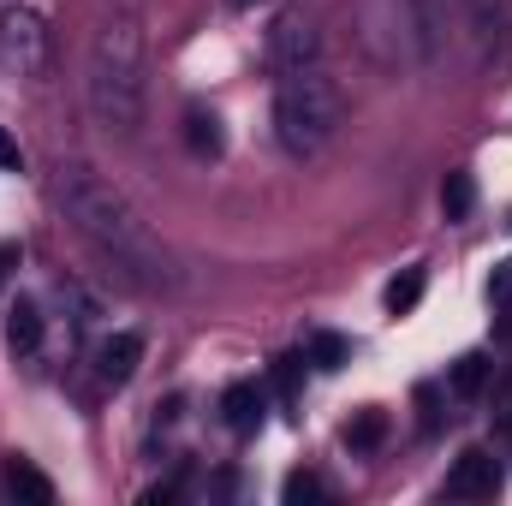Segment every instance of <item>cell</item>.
Instances as JSON below:
<instances>
[{"instance_id": "cell-2", "label": "cell", "mask_w": 512, "mask_h": 506, "mask_svg": "<svg viewBox=\"0 0 512 506\" xmlns=\"http://www.w3.org/2000/svg\"><path fill=\"white\" fill-rule=\"evenodd\" d=\"M90 114L120 137H131L137 120H143V30H137V12L102 18V30L90 42Z\"/></svg>"}, {"instance_id": "cell-8", "label": "cell", "mask_w": 512, "mask_h": 506, "mask_svg": "<svg viewBox=\"0 0 512 506\" xmlns=\"http://www.w3.org/2000/svg\"><path fill=\"white\" fill-rule=\"evenodd\" d=\"M262 411H268V393H262L256 381H233V387L221 393V417H227L233 435H256V429H262Z\"/></svg>"}, {"instance_id": "cell-3", "label": "cell", "mask_w": 512, "mask_h": 506, "mask_svg": "<svg viewBox=\"0 0 512 506\" xmlns=\"http://www.w3.org/2000/svg\"><path fill=\"white\" fill-rule=\"evenodd\" d=\"M340 120H346V96L322 66L280 72V84H274V137H280L286 155H298V161L322 155L334 143Z\"/></svg>"}, {"instance_id": "cell-19", "label": "cell", "mask_w": 512, "mask_h": 506, "mask_svg": "<svg viewBox=\"0 0 512 506\" xmlns=\"http://www.w3.org/2000/svg\"><path fill=\"white\" fill-rule=\"evenodd\" d=\"M18 167H24V155H18V143L0 131V173H18Z\"/></svg>"}, {"instance_id": "cell-23", "label": "cell", "mask_w": 512, "mask_h": 506, "mask_svg": "<svg viewBox=\"0 0 512 506\" xmlns=\"http://www.w3.org/2000/svg\"><path fill=\"white\" fill-rule=\"evenodd\" d=\"M507 227H512V215H507Z\"/></svg>"}, {"instance_id": "cell-20", "label": "cell", "mask_w": 512, "mask_h": 506, "mask_svg": "<svg viewBox=\"0 0 512 506\" xmlns=\"http://www.w3.org/2000/svg\"><path fill=\"white\" fill-rule=\"evenodd\" d=\"M12 268H18V245H0V286H6Z\"/></svg>"}, {"instance_id": "cell-21", "label": "cell", "mask_w": 512, "mask_h": 506, "mask_svg": "<svg viewBox=\"0 0 512 506\" xmlns=\"http://www.w3.org/2000/svg\"><path fill=\"white\" fill-rule=\"evenodd\" d=\"M501 340H512V298H501Z\"/></svg>"}, {"instance_id": "cell-17", "label": "cell", "mask_w": 512, "mask_h": 506, "mask_svg": "<svg viewBox=\"0 0 512 506\" xmlns=\"http://www.w3.org/2000/svg\"><path fill=\"white\" fill-rule=\"evenodd\" d=\"M280 501H286V506L322 501V477H310V471H292V477H286V489H280Z\"/></svg>"}, {"instance_id": "cell-1", "label": "cell", "mask_w": 512, "mask_h": 506, "mask_svg": "<svg viewBox=\"0 0 512 506\" xmlns=\"http://www.w3.org/2000/svg\"><path fill=\"white\" fill-rule=\"evenodd\" d=\"M60 209H66L72 233L102 256L126 286H137V292H179L185 286L173 251L161 245V233L137 215V203L126 191L108 173H96L90 161H66L60 167Z\"/></svg>"}, {"instance_id": "cell-18", "label": "cell", "mask_w": 512, "mask_h": 506, "mask_svg": "<svg viewBox=\"0 0 512 506\" xmlns=\"http://www.w3.org/2000/svg\"><path fill=\"white\" fill-rule=\"evenodd\" d=\"M489 298L501 304V298H512V256H501L495 262V274H489Z\"/></svg>"}, {"instance_id": "cell-6", "label": "cell", "mask_w": 512, "mask_h": 506, "mask_svg": "<svg viewBox=\"0 0 512 506\" xmlns=\"http://www.w3.org/2000/svg\"><path fill=\"white\" fill-rule=\"evenodd\" d=\"M501 483H507V471H501V459L489 447H465L453 459V471H447V495L453 501H495Z\"/></svg>"}, {"instance_id": "cell-11", "label": "cell", "mask_w": 512, "mask_h": 506, "mask_svg": "<svg viewBox=\"0 0 512 506\" xmlns=\"http://www.w3.org/2000/svg\"><path fill=\"white\" fill-rule=\"evenodd\" d=\"M6 501H24V506H54V483L30 465V459H12L6 465Z\"/></svg>"}, {"instance_id": "cell-9", "label": "cell", "mask_w": 512, "mask_h": 506, "mask_svg": "<svg viewBox=\"0 0 512 506\" xmlns=\"http://www.w3.org/2000/svg\"><path fill=\"white\" fill-rule=\"evenodd\" d=\"M185 149L197 161H221L227 155V131H221V114L215 108H191L185 114Z\"/></svg>"}, {"instance_id": "cell-10", "label": "cell", "mask_w": 512, "mask_h": 506, "mask_svg": "<svg viewBox=\"0 0 512 506\" xmlns=\"http://www.w3.org/2000/svg\"><path fill=\"white\" fill-rule=\"evenodd\" d=\"M6 346H12V358H30V352L42 346V310H36L30 298L6 304Z\"/></svg>"}, {"instance_id": "cell-13", "label": "cell", "mask_w": 512, "mask_h": 506, "mask_svg": "<svg viewBox=\"0 0 512 506\" xmlns=\"http://www.w3.org/2000/svg\"><path fill=\"white\" fill-rule=\"evenodd\" d=\"M477 209V179L471 173H447V185H441V215L447 221H465Z\"/></svg>"}, {"instance_id": "cell-7", "label": "cell", "mask_w": 512, "mask_h": 506, "mask_svg": "<svg viewBox=\"0 0 512 506\" xmlns=\"http://www.w3.org/2000/svg\"><path fill=\"white\" fill-rule=\"evenodd\" d=\"M137 364H143V340L137 334H108L96 346V376L108 381V387H126L137 376Z\"/></svg>"}, {"instance_id": "cell-22", "label": "cell", "mask_w": 512, "mask_h": 506, "mask_svg": "<svg viewBox=\"0 0 512 506\" xmlns=\"http://www.w3.org/2000/svg\"><path fill=\"white\" fill-rule=\"evenodd\" d=\"M233 6H251V0H233Z\"/></svg>"}, {"instance_id": "cell-15", "label": "cell", "mask_w": 512, "mask_h": 506, "mask_svg": "<svg viewBox=\"0 0 512 506\" xmlns=\"http://www.w3.org/2000/svg\"><path fill=\"white\" fill-rule=\"evenodd\" d=\"M483 381H489V358H483V352L453 358V376H447V387H453L459 399H477V393H483Z\"/></svg>"}, {"instance_id": "cell-5", "label": "cell", "mask_w": 512, "mask_h": 506, "mask_svg": "<svg viewBox=\"0 0 512 506\" xmlns=\"http://www.w3.org/2000/svg\"><path fill=\"white\" fill-rule=\"evenodd\" d=\"M268 66L274 72H298V66H322V36L304 12H280L268 24Z\"/></svg>"}, {"instance_id": "cell-12", "label": "cell", "mask_w": 512, "mask_h": 506, "mask_svg": "<svg viewBox=\"0 0 512 506\" xmlns=\"http://www.w3.org/2000/svg\"><path fill=\"white\" fill-rule=\"evenodd\" d=\"M382 441H387V411H376V405L346 423V447H352V453H376Z\"/></svg>"}, {"instance_id": "cell-4", "label": "cell", "mask_w": 512, "mask_h": 506, "mask_svg": "<svg viewBox=\"0 0 512 506\" xmlns=\"http://www.w3.org/2000/svg\"><path fill=\"white\" fill-rule=\"evenodd\" d=\"M48 66V24L36 6H6L0 12V72L6 78H42Z\"/></svg>"}, {"instance_id": "cell-14", "label": "cell", "mask_w": 512, "mask_h": 506, "mask_svg": "<svg viewBox=\"0 0 512 506\" xmlns=\"http://www.w3.org/2000/svg\"><path fill=\"white\" fill-rule=\"evenodd\" d=\"M346 358H352V346H346L340 334H310V346H304V364H310V370H322V376H334Z\"/></svg>"}, {"instance_id": "cell-16", "label": "cell", "mask_w": 512, "mask_h": 506, "mask_svg": "<svg viewBox=\"0 0 512 506\" xmlns=\"http://www.w3.org/2000/svg\"><path fill=\"white\" fill-rule=\"evenodd\" d=\"M417 298H423V268H405V274H393V280H387V292H382V304L393 310V316H405Z\"/></svg>"}]
</instances>
